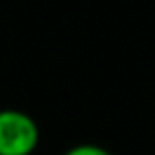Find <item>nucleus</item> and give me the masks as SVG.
<instances>
[{"instance_id":"nucleus-1","label":"nucleus","mask_w":155,"mask_h":155,"mask_svg":"<svg viewBox=\"0 0 155 155\" xmlns=\"http://www.w3.org/2000/svg\"><path fill=\"white\" fill-rule=\"evenodd\" d=\"M39 143V128L22 110H0V155H31Z\"/></svg>"},{"instance_id":"nucleus-3","label":"nucleus","mask_w":155,"mask_h":155,"mask_svg":"<svg viewBox=\"0 0 155 155\" xmlns=\"http://www.w3.org/2000/svg\"><path fill=\"white\" fill-rule=\"evenodd\" d=\"M0 110H2V108H0Z\"/></svg>"},{"instance_id":"nucleus-2","label":"nucleus","mask_w":155,"mask_h":155,"mask_svg":"<svg viewBox=\"0 0 155 155\" xmlns=\"http://www.w3.org/2000/svg\"><path fill=\"white\" fill-rule=\"evenodd\" d=\"M63 155H112V153L96 143H79V145H73L71 149H67Z\"/></svg>"}]
</instances>
